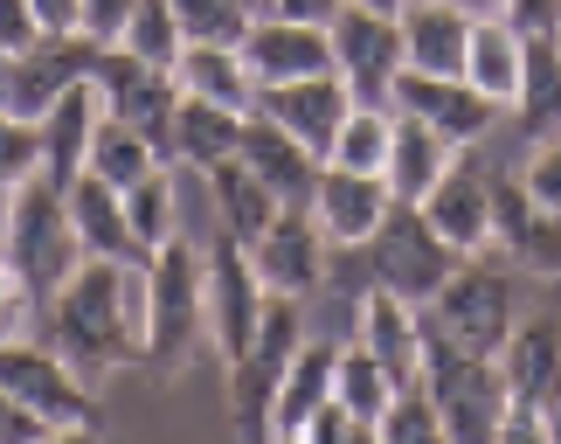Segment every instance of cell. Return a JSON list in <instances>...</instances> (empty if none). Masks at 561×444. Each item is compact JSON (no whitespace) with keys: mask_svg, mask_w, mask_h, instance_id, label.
Masks as SVG:
<instances>
[{"mask_svg":"<svg viewBox=\"0 0 561 444\" xmlns=\"http://www.w3.org/2000/svg\"><path fill=\"white\" fill-rule=\"evenodd\" d=\"M91 83H98V98H104V112H112V118L167 139V118H174V104H181V77L174 70H160V62L118 49V42H104Z\"/></svg>","mask_w":561,"mask_h":444,"instance_id":"15","label":"cell"},{"mask_svg":"<svg viewBox=\"0 0 561 444\" xmlns=\"http://www.w3.org/2000/svg\"><path fill=\"white\" fill-rule=\"evenodd\" d=\"M347 8V0H256V14H285V21H312V29H327V21Z\"/></svg>","mask_w":561,"mask_h":444,"instance_id":"48","label":"cell"},{"mask_svg":"<svg viewBox=\"0 0 561 444\" xmlns=\"http://www.w3.org/2000/svg\"><path fill=\"white\" fill-rule=\"evenodd\" d=\"M450 271H458V250L430 229V216L416 202H396L368 243H347V250L327 258V292L360 299V292L381 285V292H396V299H409V306H430Z\"/></svg>","mask_w":561,"mask_h":444,"instance_id":"2","label":"cell"},{"mask_svg":"<svg viewBox=\"0 0 561 444\" xmlns=\"http://www.w3.org/2000/svg\"><path fill=\"white\" fill-rule=\"evenodd\" d=\"M243 118H250V112H229V104H208V98H187V91H181L174 118H167L160 153L174 160V167H194V174H208L215 160H229V153H236V139H243Z\"/></svg>","mask_w":561,"mask_h":444,"instance_id":"25","label":"cell"},{"mask_svg":"<svg viewBox=\"0 0 561 444\" xmlns=\"http://www.w3.org/2000/svg\"><path fill=\"white\" fill-rule=\"evenodd\" d=\"M98 118H104V98L98 83L83 77L70 83L62 98H49V112H42V174H49L56 187H70L83 174V160H91V139H98Z\"/></svg>","mask_w":561,"mask_h":444,"instance_id":"23","label":"cell"},{"mask_svg":"<svg viewBox=\"0 0 561 444\" xmlns=\"http://www.w3.org/2000/svg\"><path fill=\"white\" fill-rule=\"evenodd\" d=\"M430 229L458 250V258H479V250H492V167L471 153V146H458L450 153V167L437 174V187L416 202Z\"/></svg>","mask_w":561,"mask_h":444,"instance_id":"14","label":"cell"},{"mask_svg":"<svg viewBox=\"0 0 561 444\" xmlns=\"http://www.w3.org/2000/svg\"><path fill=\"white\" fill-rule=\"evenodd\" d=\"M416 383L437 396V417H444V437H500V417H506V375H500V354H471V348H450L444 333L423 341V375Z\"/></svg>","mask_w":561,"mask_h":444,"instance_id":"9","label":"cell"},{"mask_svg":"<svg viewBox=\"0 0 561 444\" xmlns=\"http://www.w3.org/2000/svg\"><path fill=\"white\" fill-rule=\"evenodd\" d=\"M236 49H243L256 83H291V77L333 70V35L312 29V21H285V14H250Z\"/></svg>","mask_w":561,"mask_h":444,"instance_id":"20","label":"cell"},{"mask_svg":"<svg viewBox=\"0 0 561 444\" xmlns=\"http://www.w3.org/2000/svg\"><path fill=\"white\" fill-rule=\"evenodd\" d=\"M396 208L388 195V174H354V167H319V187H312V223L327 229L333 250L347 243H368L381 216Z\"/></svg>","mask_w":561,"mask_h":444,"instance_id":"21","label":"cell"},{"mask_svg":"<svg viewBox=\"0 0 561 444\" xmlns=\"http://www.w3.org/2000/svg\"><path fill=\"white\" fill-rule=\"evenodd\" d=\"M354 341L368 348L396 383H416L423 375V341H430L423 306H409V299H396V292H381V285L360 292L354 299Z\"/></svg>","mask_w":561,"mask_h":444,"instance_id":"22","label":"cell"},{"mask_svg":"<svg viewBox=\"0 0 561 444\" xmlns=\"http://www.w3.org/2000/svg\"><path fill=\"white\" fill-rule=\"evenodd\" d=\"M28 174H42V125L0 104V195H14Z\"/></svg>","mask_w":561,"mask_h":444,"instance_id":"40","label":"cell"},{"mask_svg":"<svg viewBox=\"0 0 561 444\" xmlns=\"http://www.w3.org/2000/svg\"><path fill=\"white\" fill-rule=\"evenodd\" d=\"M396 112L409 118H423V125H437V133L450 146H479L492 125H500V104H492L471 77H430V70H402L396 77Z\"/></svg>","mask_w":561,"mask_h":444,"instance_id":"17","label":"cell"},{"mask_svg":"<svg viewBox=\"0 0 561 444\" xmlns=\"http://www.w3.org/2000/svg\"><path fill=\"white\" fill-rule=\"evenodd\" d=\"M0 258H8V195H0Z\"/></svg>","mask_w":561,"mask_h":444,"instance_id":"52","label":"cell"},{"mask_svg":"<svg viewBox=\"0 0 561 444\" xmlns=\"http://www.w3.org/2000/svg\"><path fill=\"white\" fill-rule=\"evenodd\" d=\"M450 153H458V146H450L437 125L396 112V146H388V167H381L388 195H396V202H423L430 187H437V174L450 167Z\"/></svg>","mask_w":561,"mask_h":444,"instance_id":"30","label":"cell"},{"mask_svg":"<svg viewBox=\"0 0 561 444\" xmlns=\"http://www.w3.org/2000/svg\"><path fill=\"white\" fill-rule=\"evenodd\" d=\"M8 264L28 278L35 299L62 292L83 271V237L70 223V195L49 174H28L8 195Z\"/></svg>","mask_w":561,"mask_h":444,"instance_id":"4","label":"cell"},{"mask_svg":"<svg viewBox=\"0 0 561 444\" xmlns=\"http://www.w3.org/2000/svg\"><path fill=\"white\" fill-rule=\"evenodd\" d=\"M42 35V21L28 0H0V56H14V49H28V42Z\"/></svg>","mask_w":561,"mask_h":444,"instance_id":"46","label":"cell"},{"mask_svg":"<svg viewBox=\"0 0 561 444\" xmlns=\"http://www.w3.org/2000/svg\"><path fill=\"white\" fill-rule=\"evenodd\" d=\"M465 49H471V14L450 0H409L402 8V62L430 77H465Z\"/></svg>","mask_w":561,"mask_h":444,"instance_id":"24","label":"cell"},{"mask_svg":"<svg viewBox=\"0 0 561 444\" xmlns=\"http://www.w3.org/2000/svg\"><path fill=\"white\" fill-rule=\"evenodd\" d=\"M70 223H77V237H83V258H112V264H146V250L133 237V223H125V195L112 181H98V174H77L70 187Z\"/></svg>","mask_w":561,"mask_h":444,"instance_id":"26","label":"cell"},{"mask_svg":"<svg viewBox=\"0 0 561 444\" xmlns=\"http://www.w3.org/2000/svg\"><path fill=\"white\" fill-rule=\"evenodd\" d=\"M133 8H139V0H77V29L91 42H118L125 21H133Z\"/></svg>","mask_w":561,"mask_h":444,"instance_id":"43","label":"cell"},{"mask_svg":"<svg viewBox=\"0 0 561 444\" xmlns=\"http://www.w3.org/2000/svg\"><path fill=\"white\" fill-rule=\"evenodd\" d=\"M98 49H104V42H91L83 29L35 35L28 49L0 56V104L21 112V118H42V112H49V98H62L70 83H83V77L98 70Z\"/></svg>","mask_w":561,"mask_h":444,"instance_id":"11","label":"cell"},{"mask_svg":"<svg viewBox=\"0 0 561 444\" xmlns=\"http://www.w3.org/2000/svg\"><path fill=\"white\" fill-rule=\"evenodd\" d=\"M35 333L83 383H104V375L146 362V264L83 258L77 278L42 299Z\"/></svg>","mask_w":561,"mask_h":444,"instance_id":"1","label":"cell"},{"mask_svg":"<svg viewBox=\"0 0 561 444\" xmlns=\"http://www.w3.org/2000/svg\"><path fill=\"white\" fill-rule=\"evenodd\" d=\"M202 348H208V250L181 229L146 258V362L181 375Z\"/></svg>","mask_w":561,"mask_h":444,"instance_id":"3","label":"cell"},{"mask_svg":"<svg viewBox=\"0 0 561 444\" xmlns=\"http://www.w3.org/2000/svg\"><path fill=\"white\" fill-rule=\"evenodd\" d=\"M375 437L381 444H416V437H444V417H437V396L423 383H396V396L381 403L375 417Z\"/></svg>","mask_w":561,"mask_h":444,"instance_id":"38","label":"cell"},{"mask_svg":"<svg viewBox=\"0 0 561 444\" xmlns=\"http://www.w3.org/2000/svg\"><path fill=\"white\" fill-rule=\"evenodd\" d=\"M35 21H42V35H70L77 29V0H28Z\"/></svg>","mask_w":561,"mask_h":444,"instance_id":"49","label":"cell"},{"mask_svg":"<svg viewBox=\"0 0 561 444\" xmlns=\"http://www.w3.org/2000/svg\"><path fill=\"white\" fill-rule=\"evenodd\" d=\"M423 327L444 333L450 348H471V354H500L506 333L520 327V285L506 278L500 264L479 258H458V271L437 285V299L423 306Z\"/></svg>","mask_w":561,"mask_h":444,"instance_id":"7","label":"cell"},{"mask_svg":"<svg viewBox=\"0 0 561 444\" xmlns=\"http://www.w3.org/2000/svg\"><path fill=\"white\" fill-rule=\"evenodd\" d=\"M0 389H8L14 403H28L56 437H91V431H104L98 383H83V375L62 362L49 341H42V333L0 348Z\"/></svg>","mask_w":561,"mask_h":444,"instance_id":"8","label":"cell"},{"mask_svg":"<svg viewBox=\"0 0 561 444\" xmlns=\"http://www.w3.org/2000/svg\"><path fill=\"white\" fill-rule=\"evenodd\" d=\"M35 320H42V299L28 292V278L0 258V348H8V341H28Z\"/></svg>","mask_w":561,"mask_h":444,"instance_id":"41","label":"cell"},{"mask_svg":"<svg viewBox=\"0 0 561 444\" xmlns=\"http://www.w3.org/2000/svg\"><path fill=\"white\" fill-rule=\"evenodd\" d=\"M167 8H174L187 42H243L250 14H256L250 0H167Z\"/></svg>","mask_w":561,"mask_h":444,"instance_id":"39","label":"cell"},{"mask_svg":"<svg viewBox=\"0 0 561 444\" xmlns=\"http://www.w3.org/2000/svg\"><path fill=\"white\" fill-rule=\"evenodd\" d=\"M327 258H333V243L312 223V208H277L271 229L250 243V264L264 278V292H291V299L327 292Z\"/></svg>","mask_w":561,"mask_h":444,"instance_id":"16","label":"cell"},{"mask_svg":"<svg viewBox=\"0 0 561 444\" xmlns=\"http://www.w3.org/2000/svg\"><path fill=\"white\" fill-rule=\"evenodd\" d=\"M153 167H174V160L160 153V139H153V133H139V125H125V118H112V112L98 118V139H91V160H83V174L112 181L118 195H125V187L146 181Z\"/></svg>","mask_w":561,"mask_h":444,"instance_id":"33","label":"cell"},{"mask_svg":"<svg viewBox=\"0 0 561 444\" xmlns=\"http://www.w3.org/2000/svg\"><path fill=\"white\" fill-rule=\"evenodd\" d=\"M450 8H465L471 21H485V14H506V0H450Z\"/></svg>","mask_w":561,"mask_h":444,"instance_id":"50","label":"cell"},{"mask_svg":"<svg viewBox=\"0 0 561 444\" xmlns=\"http://www.w3.org/2000/svg\"><path fill=\"white\" fill-rule=\"evenodd\" d=\"M500 375H506L500 437H561V320L554 312H520V327L500 348Z\"/></svg>","mask_w":561,"mask_h":444,"instance_id":"5","label":"cell"},{"mask_svg":"<svg viewBox=\"0 0 561 444\" xmlns=\"http://www.w3.org/2000/svg\"><path fill=\"white\" fill-rule=\"evenodd\" d=\"M327 35H333V70L360 104L396 98V77L409 70L402 62V14H381V8L347 0V8L327 21Z\"/></svg>","mask_w":561,"mask_h":444,"instance_id":"10","label":"cell"},{"mask_svg":"<svg viewBox=\"0 0 561 444\" xmlns=\"http://www.w3.org/2000/svg\"><path fill=\"white\" fill-rule=\"evenodd\" d=\"M125 223H133L139 250L153 258L167 237H181V187H174V167H153L146 181L125 187Z\"/></svg>","mask_w":561,"mask_h":444,"instance_id":"35","label":"cell"},{"mask_svg":"<svg viewBox=\"0 0 561 444\" xmlns=\"http://www.w3.org/2000/svg\"><path fill=\"white\" fill-rule=\"evenodd\" d=\"M306 299L291 292H271L264 299V320H256V341L222 368L229 375V424L243 437H271V403H277V383H285L291 354L306 348Z\"/></svg>","mask_w":561,"mask_h":444,"instance_id":"6","label":"cell"},{"mask_svg":"<svg viewBox=\"0 0 561 444\" xmlns=\"http://www.w3.org/2000/svg\"><path fill=\"white\" fill-rule=\"evenodd\" d=\"M181 91L187 98H208V104H229V112H250L256 104V77L236 42H187L181 62H174Z\"/></svg>","mask_w":561,"mask_h":444,"instance_id":"29","label":"cell"},{"mask_svg":"<svg viewBox=\"0 0 561 444\" xmlns=\"http://www.w3.org/2000/svg\"><path fill=\"white\" fill-rule=\"evenodd\" d=\"M298 437H306V444H340V437H368V431L354 424V410L340 403V396H327V403H319L306 424H298Z\"/></svg>","mask_w":561,"mask_h":444,"instance_id":"44","label":"cell"},{"mask_svg":"<svg viewBox=\"0 0 561 444\" xmlns=\"http://www.w3.org/2000/svg\"><path fill=\"white\" fill-rule=\"evenodd\" d=\"M250 8H256V0H250Z\"/></svg>","mask_w":561,"mask_h":444,"instance_id":"54","label":"cell"},{"mask_svg":"<svg viewBox=\"0 0 561 444\" xmlns=\"http://www.w3.org/2000/svg\"><path fill=\"white\" fill-rule=\"evenodd\" d=\"M388 146H396V104H347L340 133L327 146V167H354V174H381L388 167Z\"/></svg>","mask_w":561,"mask_h":444,"instance_id":"34","label":"cell"},{"mask_svg":"<svg viewBox=\"0 0 561 444\" xmlns=\"http://www.w3.org/2000/svg\"><path fill=\"white\" fill-rule=\"evenodd\" d=\"M554 146H561V133H554Z\"/></svg>","mask_w":561,"mask_h":444,"instance_id":"53","label":"cell"},{"mask_svg":"<svg viewBox=\"0 0 561 444\" xmlns=\"http://www.w3.org/2000/svg\"><path fill=\"white\" fill-rule=\"evenodd\" d=\"M264 299H271V292H264V278H256L250 250L229 243L222 229H215V243H208V348H215V362H222V368L256 341Z\"/></svg>","mask_w":561,"mask_h":444,"instance_id":"12","label":"cell"},{"mask_svg":"<svg viewBox=\"0 0 561 444\" xmlns=\"http://www.w3.org/2000/svg\"><path fill=\"white\" fill-rule=\"evenodd\" d=\"M360 8H381V14H402L409 0H360Z\"/></svg>","mask_w":561,"mask_h":444,"instance_id":"51","label":"cell"},{"mask_svg":"<svg viewBox=\"0 0 561 444\" xmlns=\"http://www.w3.org/2000/svg\"><path fill=\"white\" fill-rule=\"evenodd\" d=\"M118 49L160 62V70H174L181 49H187V35H181V21H174V8H167V0H139L133 21H125V35H118Z\"/></svg>","mask_w":561,"mask_h":444,"instance_id":"37","label":"cell"},{"mask_svg":"<svg viewBox=\"0 0 561 444\" xmlns=\"http://www.w3.org/2000/svg\"><path fill=\"white\" fill-rule=\"evenodd\" d=\"M520 187H527V195L541 202V208H554V216H561V146H554V139H541V146L527 153Z\"/></svg>","mask_w":561,"mask_h":444,"instance_id":"42","label":"cell"},{"mask_svg":"<svg viewBox=\"0 0 561 444\" xmlns=\"http://www.w3.org/2000/svg\"><path fill=\"white\" fill-rule=\"evenodd\" d=\"M236 160H243L250 174L264 181V187H271V195L285 202V208H312L319 167H327V160H319L306 139H291L285 125H277V118H264V112H250V118H243V139H236Z\"/></svg>","mask_w":561,"mask_h":444,"instance_id":"19","label":"cell"},{"mask_svg":"<svg viewBox=\"0 0 561 444\" xmlns=\"http://www.w3.org/2000/svg\"><path fill=\"white\" fill-rule=\"evenodd\" d=\"M520 133L527 146H541L561 133V35H527V62H520Z\"/></svg>","mask_w":561,"mask_h":444,"instance_id":"32","label":"cell"},{"mask_svg":"<svg viewBox=\"0 0 561 444\" xmlns=\"http://www.w3.org/2000/svg\"><path fill=\"white\" fill-rule=\"evenodd\" d=\"M333 396L354 410V424L375 437V417H381L388 396H396V375H388V368H381V362H375V354L360 348V341H347V348L333 354Z\"/></svg>","mask_w":561,"mask_h":444,"instance_id":"36","label":"cell"},{"mask_svg":"<svg viewBox=\"0 0 561 444\" xmlns=\"http://www.w3.org/2000/svg\"><path fill=\"white\" fill-rule=\"evenodd\" d=\"M202 181H208V202H215V229H222L229 243H243V250H250L256 237H264L271 216L285 208V202H277L271 187L256 181V174H250V167L236 160V153H229V160H215Z\"/></svg>","mask_w":561,"mask_h":444,"instance_id":"27","label":"cell"},{"mask_svg":"<svg viewBox=\"0 0 561 444\" xmlns=\"http://www.w3.org/2000/svg\"><path fill=\"white\" fill-rule=\"evenodd\" d=\"M42 437H56L28 403H14L8 389H0V444H42Z\"/></svg>","mask_w":561,"mask_h":444,"instance_id":"45","label":"cell"},{"mask_svg":"<svg viewBox=\"0 0 561 444\" xmlns=\"http://www.w3.org/2000/svg\"><path fill=\"white\" fill-rule=\"evenodd\" d=\"M520 62H527V35L513 29L506 14H485L471 21V49H465V77L479 83V91L513 112V98H520Z\"/></svg>","mask_w":561,"mask_h":444,"instance_id":"28","label":"cell"},{"mask_svg":"<svg viewBox=\"0 0 561 444\" xmlns=\"http://www.w3.org/2000/svg\"><path fill=\"white\" fill-rule=\"evenodd\" d=\"M333 341H319V333H306V348L291 354L285 383H277V403H271V437H298V424L333 396Z\"/></svg>","mask_w":561,"mask_h":444,"instance_id":"31","label":"cell"},{"mask_svg":"<svg viewBox=\"0 0 561 444\" xmlns=\"http://www.w3.org/2000/svg\"><path fill=\"white\" fill-rule=\"evenodd\" d=\"M506 21L520 35H561V0H506Z\"/></svg>","mask_w":561,"mask_h":444,"instance_id":"47","label":"cell"},{"mask_svg":"<svg viewBox=\"0 0 561 444\" xmlns=\"http://www.w3.org/2000/svg\"><path fill=\"white\" fill-rule=\"evenodd\" d=\"M492 250L520 278H561V216L520 187V174H492Z\"/></svg>","mask_w":561,"mask_h":444,"instance_id":"13","label":"cell"},{"mask_svg":"<svg viewBox=\"0 0 561 444\" xmlns=\"http://www.w3.org/2000/svg\"><path fill=\"white\" fill-rule=\"evenodd\" d=\"M347 104H354V91L340 83V70H319V77H291V83H256V104H250V112L277 118L291 139H306L312 153L327 160L340 118H347Z\"/></svg>","mask_w":561,"mask_h":444,"instance_id":"18","label":"cell"}]
</instances>
